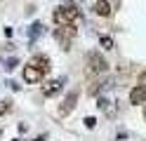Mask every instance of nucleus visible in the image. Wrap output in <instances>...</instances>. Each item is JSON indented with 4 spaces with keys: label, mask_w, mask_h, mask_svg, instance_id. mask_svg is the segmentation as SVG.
Here are the masks:
<instances>
[{
    "label": "nucleus",
    "mask_w": 146,
    "mask_h": 141,
    "mask_svg": "<svg viewBox=\"0 0 146 141\" xmlns=\"http://www.w3.org/2000/svg\"><path fill=\"white\" fill-rule=\"evenodd\" d=\"M83 9H80L73 0H66V3H61L54 7V12H52V19H54V24L57 26H68V24H78V21H83Z\"/></svg>",
    "instance_id": "obj_1"
},
{
    "label": "nucleus",
    "mask_w": 146,
    "mask_h": 141,
    "mask_svg": "<svg viewBox=\"0 0 146 141\" xmlns=\"http://www.w3.org/2000/svg\"><path fill=\"white\" fill-rule=\"evenodd\" d=\"M85 66H87L90 75H106V71H108V61L104 59V54L97 52V50L85 54Z\"/></svg>",
    "instance_id": "obj_2"
},
{
    "label": "nucleus",
    "mask_w": 146,
    "mask_h": 141,
    "mask_svg": "<svg viewBox=\"0 0 146 141\" xmlns=\"http://www.w3.org/2000/svg\"><path fill=\"white\" fill-rule=\"evenodd\" d=\"M52 35H54V40H57L59 45H61V50H71V45H73V40H76V35H78V28H76V24H68V26H57L52 31Z\"/></svg>",
    "instance_id": "obj_3"
},
{
    "label": "nucleus",
    "mask_w": 146,
    "mask_h": 141,
    "mask_svg": "<svg viewBox=\"0 0 146 141\" xmlns=\"http://www.w3.org/2000/svg\"><path fill=\"white\" fill-rule=\"evenodd\" d=\"M78 97H80V92L78 89H71L66 94V99L61 101V106H59V118H66L73 113V108H76V103H78Z\"/></svg>",
    "instance_id": "obj_4"
},
{
    "label": "nucleus",
    "mask_w": 146,
    "mask_h": 141,
    "mask_svg": "<svg viewBox=\"0 0 146 141\" xmlns=\"http://www.w3.org/2000/svg\"><path fill=\"white\" fill-rule=\"evenodd\" d=\"M64 85H66V75H59V78H54V80H47V85H42V94L47 99L57 97V94H61Z\"/></svg>",
    "instance_id": "obj_5"
},
{
    "label": "nucleus",
    "mask_w": 146,
    "mask_h": 141,
    "mask_svg": "<svg viewBox=\"0 0 146 141\" xmlns=\"http://www.w3.org/2000/svg\"><path fill=\"white\" fill-rule=\"evenodd\" d=\"M97 108L102 111L108 120H113V118L118 115V103H115V101H111V99H106V97H99V101H97Z\"/></svg>",
    "instance_id": "obj_6"
},
{
    "label": "nucleus",
    "mask_w": 146,
    "mask_h": 141,
    "mask_svg": "<svg viewBox=\"0 0 146 141\" xmlns=\"http://www.w3.org/2000/svg\"><path fill=\"white\" fill-rule=\"evenodd\" d=\"M21 75H24V80L29 82V85H35V82H40V80L45 78V73L38 68V66H33V64H26Z\"/></svg>",
    "instance_id": "obj_7"
},
{
    "label": "nucleus",
    "mask_w": 146,
    "mask_h": 141,
    "mask_svg": "<svg viewBox=\"0 0 146 141\" xmlns=\"http://www.w3.org/2000/svg\"><path fill=\"white\" fill-rule=\"evenodd\" d=\"M130 103L132 106H141V103H146V85H137V87L130 92Z\"/></svg>",
    "instance_id": "obj_8"
},
{
    "label": "nucleus",
    "mask_w": 146,
    "mask_h": 141,
    "mask_svg": "<svg viewBox=\"0 0 146 141\" xmlns=\"http://www.w3.org/2000/svg\"><path fill=\"white\" fill-rule=\"evenodd\" d=\"M29 64L38 66V68H40L45 75H47V73H50V68H52V66H50V56H45V54H35V56H31Z\"/></svg>",
    "instance_id": "obj_9"
},
{
    "label": "nucleus",
    "mask_w": 146,
    "mask_h": 141,
    "mask_svg": "<svg viewBox=\"0 0 146 141\" xmlns=\"http://www.w3.org/2000/svg\"><path fill=\"white\" fill-rule=\"evenodd\" d=\"M42 33H45V26H42L40 21H33V24L29 26V31H26V35H29V42H35Z\"/></svg>",
    "instance_id": "obj_10"
},
{
    "label": "nucleus",
    "mask_w": 146,
    "mask_h": 141,
    "mask_svg": "<svg viewBox=\"0 0 146 141\" xmlns=\"http://www.w3.org/2000/svg\"><path fill=\"white\" fill-rule=\"evenodd\" d=\"M92 9H94V14H97V17H111V14H113L111 3H106V0H97Z\"/></svg>",
    "instance_id": "obj_11"
},
{
    "label": "nucleus",
    "mask_w": 146,
    "mask_h": 141,
    "mask_svg": "<svg viewBox=\"0 0 146 141\" xmlns=\"http://www.w3.org/2000/svg\"><path fill=\"white\" fill-rule=\"evenodd\" d=\"M99 45H102L104 50H115V42H113L111 35H102V38H99Z\"/></svg>",
    "instance_id": "obj_12"
},
{
    "label": "nucleus",
    "mask_w": 146,
    "mask_h": 141,
    "mask_svg": "<svg viewBox=\"0 0 146 141\" xmlns=\"http://www.w3.org/2000/svg\"><path fill=\"white\" fill-rule=\"evenodd\" d=\"M12 111V101L10 99H0V115H5V113Z\"/></svg>",
    "instance_id": "obj_13"
},
{
    "label": "nucleus",
    "mask_w": 146,
    "mask_h": 141,
    "mask_svg": "<svg viewBox=\"0 0 146 141\" xmlns=\"http://www.w3.org/2000/svg\"><path fill=\"white\" fill-rule=\"evenodd\" d=\"M17 66H19V59H17V56H12V59L5 61V71H14Z\"/></svg>",
    "instance_id": "obj_14"
},
{
    "label": "nucleus",
    "mask_w": 146,
    "mask_h": 141,
    "mask_svg": "<svg viewBox=\"0 0 146 141\" xmlns=\"http://www.w3.org/2000/svg\"><path fill=\"white\" fill-rule=\"evenodd\" d=\"M83 122H85V127H87V129H94V127H97V120H94L92 115H90V118H85Z\"/></svg>",
    "instance_id": "obj_15"
},
{
    "label": "nucleus",
    "mask_w": 146,
    "mask_h": 141,
    "mask_svg": "<svg viewBox=\"0 0 146 141\" xmlns=\"http://www.w3.org/2000/svg\"><path fill=\"white\" fill-rule=\"evenodd\" d=\"M115 141H127V132H118V136H115Z\"/></svg>",
    "instance_id": "obj_16"
},
{
    "label": "nucleus",
    "mask_w": 146,
    "mask_h": 141,
    "mask_svg": "<svg viewBox=\"0 0 146 141\" xmlns=\"http://www.w3.org/2000/svg\"><path fill=\"white\" fill-rule=\"evenodd\" d=\"M139 82H141V85H146V71H141V73H139Z\"/></svg>",
    "instance_id": "obj_17"
},
{
    "label": "nucleus",
    "mask_w": 146,
    "mask_h": 141,
    "mask_svg": "<svg viewBox=\"0 0 146 141\" xmlns=\"http://www.w3.org/2000/svg\"><path fill=\"white\" fill-rule=\"evenodd\" d=\"M35 141H47V134H40V136H35Z\"/></svg>",
    "instance_id": "obj_18"
},
{
    "label": "nucleus",
    "mask_w": 146,
    "mask_h": 141,
    "mask_svg": "<svg viewBox=\"0 0 146 141\" xmlns=\"http://www.w3.org/2000/svg\"><path fill=\"white\" fill-rule=\"evenodd\" d=\"M144 120H146V106H144Z\"/></svg>",
    "instance_id": "obj_19"
},
{
    "label": "nucleus",
    "mask_w": 146,
    "mask_h": 141,
    "mask_svg": "<svg viewBox=\"0 0 146 141\" xmlns=\"http://www.w3.org/2000/svg\"><path fill=\"white\" fill-rule=\"evenodd\" d=\"M12 141H24V139H12Z\"/></svg>",
    "instance_id": "obj_20"
},
{
    "label": "nucleus",
    "mask_w": 146,
    "mask_h": 141,
    "mask_svg": "<svg viewBox=\"0 0 146 141\" xmlns=\"http://www.w3.org/2000/svg\"><path fill=\"white\" fill-rule=\"evenodd\" d=\"M0 136H3V129H0Z\"/></svg>",
    "instance_id": "obj_21"
}]
</instances>
